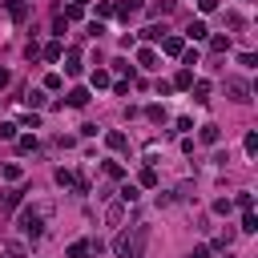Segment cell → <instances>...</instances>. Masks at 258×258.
Masks as SVG:
<instances>
[{
	"instance_id": "obj_23",
	"label": "cell",
	"mask_w": 258,
	"mask_h": 258,
	"mask_svg": "<svg viewBox=\"0 0 258 258\" xmlns=\"http://www.w3.org/2000/svg\"><path fill=\"white\" fill-rule=\"evenodd\" d=\"M16 149H20V153H36V137H32V133L16 137Z\"/></svg>"
},
{
	"instance_id": "obj_1",
	"label": "cell",
	"mask_w": 258,
	"mask_h": 258,
	"mask_svg": "<svg viewBox=\"0 0 258 258\" xmlns=\"http://www.w3.org/2000/svg\"><path fill=\"white\" fill-rule=\"evenodd\" d=\"M145 246H149V226L145 222H137L133 230H121L117 242H113L117 258H145Z\"/></svg>"
},
{
	"instance_id": "obj_14",
	"label": "cell",
	"mask_w": 258,
	"mask_h": 258,
	"mask_svg": "<svg viewBox=\"0 0 258 258\" xmlns=\"http://www.w3.org/2000/svg\"><path fill=\"white\" fill-rule=\"evenodd\" d=\"M105 218H109V222L117 226V222L125 218V202H109V206H105Z\"/></svg>"
},
{
	"instance_id": "obj_4",
	"label": "cell",
	"mask_w": 258,
	"mask_h": 258,
	"mask_svg": "<svg viewBox=\"0 0 258 258\" xmlns=\"http://www.w3.org/2000/svg\"><path fill=\"white\" fill-rule=\"evenodd\" d=\"M161 52H165V56H181V52H185V40L173 36V32H165V36H161Z\"/></svg>"
},
{
	"instance_id": "obj_42",
	"label": "cell",
	"mask_w": 258,
	"mask_h": 258,
	"mask_svg": "<svg viewBox=\"0 0 258 258\" xmlns=\"http://www.w3.org/2000/svg\"><path fill=\"white\" fill-rule=\"evenodd\" d=\"M20 129H40V117H36V113H28V117L20 121Z\"/></svg>"
},
{
	"instance_id": "obj_27",
	"label": "cell",
	"mask_w": 258,
	"mask_h": 258,
	"mask_svg": "<svg viewBox=\"0 0 258 258\" xmlns=\"http://www.w3.org/2000/svg\"><path fill=\"white\" fill-rule=\"evenodd\" d=\"M52 177H56V185H73V181H77V173H73V169H64V165H60Z\"/></svg>"
},
{
	"instance_id": "obj_49",
	"label": "cell",
	"mask_w": 258,
	"mask_h": 258,
	"mask_svg": "<svg viewBox=\"0 0 258 258\" xmlns=\"http://www.w3.org/2000/svg\"><path fill=\"white\" fill-rule=\"evenodd\" d=\"M69 4H77V8H85V4H89V0H69Z\"/></svg>"
},
{
	"instance_id": "obj_3",
	"label": "cell",
	"mask_w": 258,
	"mask_h": 258,
	"mask_svg": "<svg viewBox=\"0 0 258 258\" xmlns=\"http://www.w3.org/2000/svg\"><path fill=\"white\" fill-rule=\"evenodd\" d=\"M226 93H230V101H238V105L250 101V85H246L242 77H226Z\"/></svg>"
},
{
	"instance_id": "obj_10",
	"label": "cell",
	"mask_w": 258,
	"mask_h": 258,
	"mask_svg": "<svg viewBox=\"0 0 258 258\" xmlns=\"http://www.w3.org/2000/svg\"><path fill=\"white\" fill-rule=\"evenodd\" d=\"M189 93H194V101H198V105H206V101H210V81H194V85H189Z\"/></svg>"
},
{
	"instance_id": "obj_48",
	"label": "cell",
	"mask_w": 258,
	"mask_h": 258,
	"mask_svg": "<svg viewBox=\"0 0 258 258\" xmlns=\"http://www.w3.org/2000/svg\"><path fill=\"white\" fill-rule=\"evenodd\" d=\"M8 81H12V73H8V69H4V64H0V89H4V85H8Z\"/></svg>"
},
{
	"instance_id": "obj_17",
	"label": "cell",
	"mask_w": 258,
	"mask_h": 258,
	"mask_svg": "<svg viewBox=\"0 0 258 258\" xmlns=\"http://www.w3.org/2000/svg\"><path fill=\"white\" fill-rule=\"evenodd\" d=\"M169 85H173V89H189V85H194V69H181V73H177Z\"/></svg>"
},
{
	"instance_id": "obj_12",
	"label": "cell",
	"mask_w": 258,
	"mask_h": 258,
	"mask_svg": "<svg viewBox=\"0 0 258 258\" xmlns=\"http://www.w3.org/2000/svg\"><path fill=\"white\" fill-rule=\"evenodd\" d=\"M105 145H109V149H125V145H129V137H125L121 129H113V133H105Z\"/></svg>"
},
{
	"instance_id": "obj_21",
	"label": "cell",
	"mask_w": 258,
	"mask_h": 258,
	"mask_svg": "<svg viewBox=\"0 0 258 258\" xmlns=\"http://www.w3.org/2000/svg\"><path fill=\"white\" fill-rule=\"evenodd\" d=\"M145 117H149L153 125H165V105H149V109H145Z\"/></svg>"
},
{
	"instance_id": "obj_47",
	"label": "cell",
	"mask_w": 258,
	"mask_h": 258,
	"mask_svg": "<svg viewBox=\"0 0 258 258\" xmlns=\"http://www.w3.org/2000/svg\"><path fill=\"white\" fill-rule=\"evenodd\" d=\"M198 8H202V12H214V8H218V0H198Z\"/></svg>"
},
{
	"instance_id": "obj_9",
	"label": "cell",
	"mask_w": 258,
	"mask_h": 258,
	"mask_svg": "<svg viewBox=\"0 0 258 258\" xmlns=\"http://www.w3.org/2000/svg\"><path fill=\"white\" fill-rule=\"evenodd\" d=\"M185 36H189V40H206V36H210V28H206V20H189V28H185Z\"/></svg>"
},
{
	"instance_id": "obj_20",
	"label": "cell",
	"mask_w": 258,
	"mask_h": 258,
	"mask_svg": "<svg viewBox=\"0 0 258 258\" xmlns=\"http://www.w3.org/2000/svg\"><path fill=\"white\" fill-rule=\"evenodd\" d=\"M137 198H141V189H137L133 181H125V185H121V202H125V206H133Z\"/></svg>"
},
{
	"instance_id": "obj_15",
	"label": "cell",
	"mask_w": 258,
	"mask_h": 258,
	"mask_svg": "<svg viewBox=\"0 0 258 258\" xmlns=\"http://www.w3.org/2000/svg\"><path fill=\"white\" fill-rule=\"evenodd\" d=\"M177 8V0H157V4H149V16H169Z\"/></svg>"
},
{
	"instance_id": "obj_5",
	"label": "cell",
	"mask_w": 258,
	"mask_h": 258,
	"mask_svg": "<svg viewBox=\"0 0 258 258\" xmlns=\"http://www.w3.org/2000/svg\"><path fill=\"white\" fill-rule=\"evenodd\" d=\"M141 8H145V0H121V4H113V12H117L121 20H133Z\"/></svg>"
},
{
	"instance_id": "obj_25",
	"label": "cell",
	"mask_w": 258,
	"mask_h": 258,
	"mask_svg": "<svg viewBox=\"0 0 258 258\" xmlns=\"http://www.w3.org/2000/svg\"><path fill=\"white\" fill-rule=\"evenodd\" d=\"M141 36L145 40H161L165 36V24H149V28H141Z\"/></svg>"
},
{
	"instance_id": "obj_28",
	"label": "cell",
	"mask_w": 258,
	"mask_h": 258,
	"mask_svg": "<svg viewBox=\"0 0 258 258\" xmlns=\"http://www.w3.org/2000/svg\"><path fill=\"white\" fill-rule=\"evenodd\" d=\"M4 258H28V250H24L20 242H8V246H4Z\"/></svg>"
},
{
	"instance_id": "obj_39",
	"label": "cell",
	"mask_w": 258,
	"mask_h": 258,
	"mask_svg": "<svg viewBox=\"0 0 258 258\" xmlns=\"http://www.w3.org/2000/svg\"><path fill=\"white\" fill-rule=\"evenodd\" d=\"M105 16H113V4H109V0H101V4H97V20H105Z\"/></svg>"
},
{
	"instance_id": "obj_40",
	"label": "cell",
	"mask_w": 258,
	"mask_h": 258,
	"mask_svg": "<svg viewBox=\"0 0 258 258\" xmlns=\"http://www.w3.org/2000/svg\"><path fill=\"white\" fill-rule=\"evenodd\" d=\"M226 24H230V28H242L246 20H242V12H226Z\"/></svg>"
},
{
	"instance_id": "obj_13",
	"label": "cell",
	"mask_w": 258,
	"mask_h": 258,
	"mask_svg": "<svg viewBox=\"0 0 258 258\" xmlns=\"http://www.w3.org/2000/svg\"><path fill=\"white\" fill-rule=\"evenodd\" d=\"M137 181H141L145 189H157V169H153V165H145V169L137 173Z\"/></svg>"
},
{
	"instance_id": "obj_11",
	"label": "cell",
	"mask_w": 258,
	"mask_h": 258,
	"mask_svg": "<svg viewBox=\"0 0 258 258\" xmlns=\"http://www.w3.org/2000/svg\"><path fill=\"white\" fill-rule=\"evenodd\" d=\"M40 56H44V60H60V56H64V48H60V40H48V44L40 48Z\"/></svg>"
},
{
	"instance_id": "obj_2",
	"label": "cell",
	"mask_w": 258,
	"mask_h": 258,
	"mask_svg": "<svg viewBox=\"0 0 258 258\" xmlns=\"http://www.w3.org/2000/svg\"><path fill=\"white\" fill-rule=\"evenodd\" d=\"M48 214H52V206H48V202H40V206H28V210H20V218H16L20 234L36 242V238L44 234V218H48Z\"/></svg>"
},
{
	"instance_id": "obj_7",
	"label": "cell",
	"mask_w": 258,
	"mask_h": 258,
	"mask_svg": "<svg viewBox=\"0 0 258 258\" xmlns=\"http://www.w3.org/2000/svg\"><path fill=\"white\" fill-rule=\"evenodd\" d=\"M20 198H24V189H20V185L4 189V194H0V210H4V214H8V210H16V206H20Z\"/></svg>"
},
{
	"instance_id": "obj_37",
	"label": "cell",
	"mask_w": 258,
	"mask_h": 258,
	"mask_svg": "<svg viewBox=\"0 0 258 258\" xmlns=\"http://www.w3.org/2000/svg\"><path fill=\"white\" fill-rule=\"evenodd\" d=\"M230 210H234L230 198H218V202H214V214H230Z\"/></svg>"
},
{
	"instance_id": "obj_18",
	"label": "cell",
	"mask_w": 258,
	"mask_h": 258,
	"mask_svg": "<svg viewBox=\"0 0 258 258\" xmlns=\"http://www.w3.org/2000/svg\"><path fill=\"white\" fill-rule=\"evenodd\" d=\"M69 105H73V109H85V105H89V89H73V93H69Z\"/></svg>"
},
{
	"instance_id": "obj_22",
	"label": "cell",
	"mask_w": 258,
	"mask_h": 258,
	"mask_svg": "<svg viewBox=\"0 0 258 258\" xmlns=\"http://www.w3.org/2000/svg\"><path fill=\"white\" fill-rule=\"evenodd\" d=\"M0 137H4V141H16V137H20V125H16V121H4V125H0Z\"/></svg>"
},
{
	"instance_id": "obj_32",
	"label": "cell",
	"mask_w": 258,
	"mask_h": 258,
	"mask_svg": "<svg viewBox=\"0 0 258 258\" xmlns=\"http://www.w3.org/2000/svg\"><path fill=\"white\" fill-rule=\"evenodd\" d=\"M69 258H89V242H73L69 246Z\"/></svg>"
},
{
	"instance_id": "obj_29",
	"label": "cell",
	"mask_w": 258,
	"mask_h": 258,
	"mask_svg": "<svg viewBox=\"0 0 258 258\" xmlns=\"http://www.w3.org/2000/svg\"><path fill=\"white\" fill-rule=\"evenodd\" d=\"M89 81H93V89H105V85H109V73H105V69H93Z\"/></svg>"
},
{
	"instance_id": "obj_33",
	"label": "cell",
	"mask_w": 258,
	"mask_h": 258,
	"mask_svg": "<svg viewBox=\"0 0 258 258\" xmlns=\"http://www.w3.org/2000/svg\"><path fill=\"white\" fill-rule=\"evenodd\" d=\"M226 48H230L226 36H210V52H226Z\"/></svg>"
},
{
	"instance_id": "obj_43",
	"label": "cell",
	"mask_w": 258,
	"mask_h": 258,
	"mask_svg": "<svg viewBox=\"0 0 258 258\" xmlns=\"http://www.w3.org/2000/svg\"><path fill=\"white\" fill-rule=\"evenodd\" d=\"M101 32H105V24H101V20H93V24H89V32H85V36H93V40H97V36H101Z\"/></svg>"
},
{
	"instance_id": "obj_24",
	"label": "cell",
	"mask_w": 258,
	"mask_h": 258,
	"mask_svg": "<svg viewBox=\"0 0 258 258\" xmlns=\"http://www.w3.org/2000/svg\"><path fill=\"white\" fill-rule=\"evenodd\" d=\"M258 230V218H254V210H242V234H254Z\"/></svg>"
},
{
	"instance_id": "obj_26",
	"label": "cell",
	"mask_w": 258,
	"mask_h": 258,
	"mask_svg": "<svg viewBox=\"0 0 258 258\" xmlns=\"http://www.w3.org/2000/svg\"><path fill=\"white\" fill-rule=\"evenodd\" d=\"M0 173H4L8 181H20V165H16V161H4V165H0Z\"/></svg>"
},
{
	"instance_id": "obj_31",
	"label": "cell",
	"mask_w": 258,
	"mask_h": 258,
	"mask_svg": "<svg viewBox=\"0 0 258 258\" xmlns=\"http://www.w3.org/2000/svg\"><path fill=\"white\" fill-rule=\"evenodd\" d=\"M234 206H238V210H254V194H246V189H242V194L234 198Z\"/></svg>"
},
{
	"instance_id": "obj_44",
	"label": "cell",
	"mask_w": 258,
	"mask_h": 258,
	"mask_svg": "<svg viewBox=\"0 0 258 258\" xmlns=\"http://www.w3.org/2000/svg\"><path fill=\"white\" fill-rule=\"evenodd\" d=\"M181 60H185V69H194V64H198V52H194V48H185V52H181Z\"/></svg>"
},
{
	"instance_id": "obj_19",
	"label": "cell",
	"mask_w": 258,
	"mask_h": 258,
	"mask_svg": "<svg viewBox=\"0 0 258 258\" xmlns=\"http://www.w3.org/2000/svg\"><path fill=\"white\" fill-rule=\"evenodd\" d=\"M202 141H206V145H218V141H222V129H218V125H202Z\"/></svg>"
},
{
	"instance_id": "obj_8",
	"label": "cell",
	"mask_w": 258,
	"mask_h": 258,
	"mask_svg": "<svg viewBox=\"0 0 258 258\" xmlns=\"http://www.w3.org/2000/svg\"><path fill=\"white\" fill-rule=\"evenodd\" d=\"M4 8H8V16H12L16 24L28 20V4H24V0H4Z\"/></svg>"
},
{
	"instance_id": "obj_35",
	"label": "cell",
	"mask_w": 258,
	"mask_h": 258,
	"mask_svg": "<svg viewBox=\"0 0 258 258\" xmlns=\"http://www.w3.org/2000/svg\"><path fill=\"white\" fill-rule=\"evenodd\" d=\"M60 16H64V20H81V16H85V8H77V4H69V8L60 12Z\"/></svg>"
},
{
	"instance_id": "obj_6",
	"label": "cell",
	"mask_w": 258,
	"mask_h": 258,
	"mask_svg": "<svg viewBox=\"0 0 258 258\" xmlns=\"http://www.w3.org/2000/svg\"><path fill=\"white\" fill-rule=\"evenodd\" d=\"M81 69H85L81 64V48H64V73L69 77H81Z\"/></svg>"
},
{
	"instance_id": "obj_41",
	"label": "cell",
	"mask_w": 258,
	"mask_h": 258,
	"mask_svg": "<svg viewBox=\"0 0 258 258\" xmlns=\"http://www.w3.org/2000/svg\"><path fill=\"white\" fill-rule=\"evenodd\" d=\"M24 56H28V60H36V56H40V44H36V40H28V44H24Z\"/></svg>"
},
{
	"instance_id": "obj_16",
	"label": "cell",
	"mask_w": 258,
	"mask_h": 258,
	"mask_svg": "<svg viewBox=\"0 0 258 258\" xmlns=\"http://www.w3.org/2000/svg\"><path fill=\"white\" fill-rule=\"evenodd\" d=\"M137 64H141V69H157V52H153V48H141V52H137Z\"/></svg>"
},
{
	"instance_id": "obj_45",
	"label": "cell",
	"mask_w": 258,
	"mask_h": 258,
	"mask_svg": "<svg viewBox=\"0 0 258 258\" xmlns=\"http://www.w3.org/2000/svg\"><path fill=\"white\" fill-rule=\"evenodd\" d=\"M113 69H117V73H129V81H133V69H129V60H121V56H117V60H113Z\"/></svg>"
},
{
	"instance_id": "obj_46",
	"label": "cell",
	"mask_w": 258,
	"mask_h": 258,
	"mask_svg": "<svg viewBox=\"0 0 258 258\" xmlns=\"http://www.w3.org/2000/svg\"><path fill=\"white\" fill-rule=\"evenodd\" d=\"M189 258H210V246H194V250H189Z\"/></svg>"
},
{
	"instance_id": "obj_34",
	"label": "cell",
	"mask_w": 258,
	"mask_h": 258,
	"mask_svg": "<svg viewBox=\"0 0 258 258\" xmlns=\"http://www.w3.org/2000/svg\"><path fill=\"white\" fill-rule=\"evenodd\" d=\"M242 145H246V153H250V157H254V153H258V133H254V129H250V133H246V141H242Z\"/></svg>"
},
{
	"instance_id": "obj_30",
	"label": "cell",
	"mask_w": 258,
	"mask_h": 258,
	"mask_svg": "<svg viewBox=\"0 0 258 258\" xmlns=\"http://www.w3.org/2000/svg\"><path fill=\"white\" fill-rule=\"evenodd\" d=\"M105 177H113V181H121V177H125V169H121L117 161H105Z\"/></svg>"
},
{
	"instance_id": "obj_38",
	"label": "cell",
	"mask_w": 258,
	"mask_h": 258,
	"mask_svg": "<svg viewBox=\"0 0 258 258\" xmlns=\"http://www.w3.org/2000/svg\"><path fill=\"white\" fill-rule=\"evenodd\" d=\"M230 242H234V230H222V234H218V242H214V246H218V250H226V246H230Z\"/></svg>"
},
{
	"instance_id": "obj_36",
	"label": "cell",
	"mask_w": 258,
	"mask_h": 258,
	"mask_svg": "<svg viewBox=\"0 0 258 258\" xmlns=\"http://www.w3.org/2000/svg\"><path fill=\"white\" fill-rule=\"evenodd\" d=\"M24 101H28V109H40V105H44V93H36V89H32Z\"/></svg>"
}]
</instances>
